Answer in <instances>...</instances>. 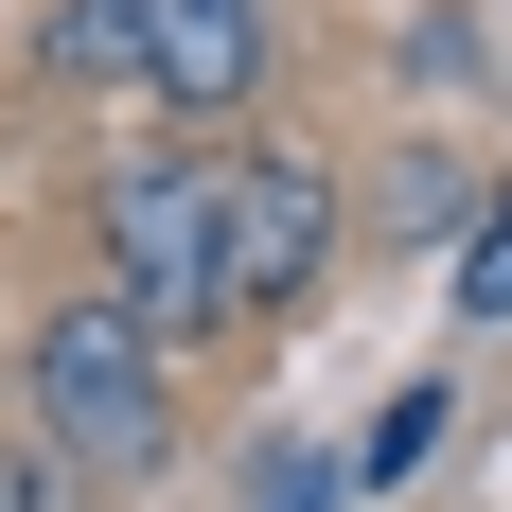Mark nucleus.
<instances>
[{"label": "nucleus", "mask_w": 512, "mask_h": 512, "mask_svg": "<svg viewBox=\"0 0 512 512\" xmlns=\"http://www.w3.org/2000/svg\"><path fill=\"white\" fill-rule=\"evenodd\" d=\"M106 301L142 318L159 354L230 336V177H212V159H142V177H106Z\"/></svg>", "instance_id": "nucleus-1"}, {"label": "nucleus", "mask_w": 512, "mask_h": 512, "mask_svg": "<svg viewBox=\"0 0 512 512\" xmlns=\"http://www.w3.org/2000/svg\"><path fill=\"white\" fill-rule=\"evenodd\" d=\"M36 442L89 477H142L177 442V354H159L124 301H53L36 318Z\"/></svg>", "instance_id": "nucleus-2"}, {"label": "nucleus", "mask_w": 512, "mask_h": 512, "mask_svg": "<svg viewBox=\"0 0 512 512\" xmlns=\"http://www.w3.org/2000/svg\"><path fill=\"white\" fill-rule=\"evenodd\" d=\"M265 71H283V18L265 0H142V89L177 124H230Z\"/></svg>", "instance_id": "nucleus-3"}, {"label": "nucleus", "mask_w": 512, "mask_h": 512, "mask_svg": "<svg viewBox=\"0 0 512 512\" xmlns=\"http://www.w3.org/2000/svg\"><path fill=\"white\" fill-rule=\"evenodd\" d=\"M318 265H336V195H318V159H248V177H230V318L318 301Z\"/></svg>", "instance_id": "nucleus-4"}, {"label": "nucleus", "mask_w": 512, "mask_h": 512, "mask_svg": "<svg viewBox=\"0 0 512 512\" xmlns=\"http://www.w3.org/2000/svg\"><path fill=\"white\" fill-rule=\"evenodd\" d=\"M53 71L71 89H142V0H53Z\"/></svg>", "instance_id": "nucleus-5"}, {"label": "nucleus", "mask_w": 512, "mask_h": 512, "mask_svg": "<svg viewBox=\"0 0 512 512\" xmlns=\"http://www.w3.org/2000/svg\"><path fill=\"white\" fill-rule=\"evenodd\" d=\"M460 318H477V336L512 318V177L477 195V248H460Z\"/></svg>", "instance_id": "nucleus-6"}, {"label": "nucleus", "mask_w": 512, "mask_h": 512, "mask_svg": "<svg viewBox=\"0 0 512 512\" xmlns=\"http://www.w3.org/2000/svg\"><path fill=\"white\" fill-rule=\"evenodd\" d=\"M336 495H354V477L318 460V442H283V460H265V495H248V512H336Z\"/></svg>", "instance_id": "nucleus-7"}, {"label": "nucleus", "mask_w": 512, "mask_h": 512, "mask_svg": "<svg viewBox=\"0 0 512 512\" xmlns=\"http://www.w3.org/2000/svg\"><path fill=\"white\" fill-rule=\"evenodd\" d=\"M424 442H442V389H389V424H371V477H407Z\"/></svg>", "instance_id": "nucleus-8"}, {"label": "nucleus", "mask_w": 512, "mask_h": 512, "mask_svg": "<svg viewBox=\"0 0 512 512\" xmlns=\"http://www.w3.org/2000/svg\"><path fill=\"white\" fill-rule=\"evenodd\" d=\"M0 512H71V460H53V442H36V460H0Z\"/></svg>", "instance_id": "nucleus-9"}]
</instances>
